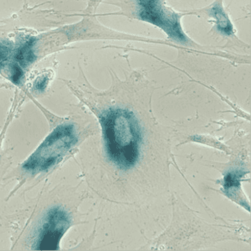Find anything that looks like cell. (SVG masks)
<instances>
[{"label": "cell", "mask_w": 251, "mask_h": 251, "mask_svg": "<svg viewBox=\"0 0 251 251\" xmlns=\"http://www.w3.org/2000/svg\"><path fill=\"white\" fill-rule=\"evenodd\" d=\"M100 122L109 160L124 171L136 166L140 159L143 132L134 113L111 108L102 113Z\"/></svg>", "instance_id": "cell-1"}, {"label": "cell", "mask_w": 251, "mask_h": 251, "mask_svg": "<svg viewBox=\"0 0 251 251\" xmlns=\"http://www.w3.org/2000/svg\"><path fill=\"white\" fill-rule=\"evenodd\" d=\"M76 141L74 126H58L30 156L24 165L23 169L32 173L47 170L57 162Z\"/></svg>", "instance_id": "cell-2"}, {"label": "cell", "mask_w": 251, "mask_h": 251, "mask_svg": "<svg viewBox=\"0 0 251 251\" xmlns=\"http://www.w3.org/2000/svg\"><path fill=\"white\" fill-rule=\"evenodd\" d=\"M70 218L64 210L59 207L51 208L42 218L34 236L35 250H59L60 240L70 226Z\"/></svg>", "instance_id": "cell-3"}, {"label": "cell", "mask_w": 251, "mask_h": 251, "mask_svg": "<svg viewBox=\"0 0 251 251\" xmlns=\"http://www.w3.org/2000/svg\"><path fill=\"white\" fill-rule=\"evenodd\" d=\"M139 16L143 20L159 25L171 38L183 42L185 40L182 33L176 14L167 10L159 1H139Z\"/></svg>", "instance_id": "cell-4"}, {"label": "cell", "mask_w": 251, "mask_h": 251, "mask_svg": "<svg viewBox=\"0 0 251 251\" xmlns=\"http://www.w3.org/2000/svg\"><path fill=\"white\" fill-rule=\"evenodd\" d=\"M213 16L217 19L218 28L222 33L230 35L233 32V27L228 17L220 6H216L212 8Z\"/></svg>", "instance_id": "cell-5"}, {"label": "cell", "mask_w": 251, "mask_h": 251, "mask_svg": "<svg viewBox=\"0 0 251 251\" xmlns=\"http://www.w3.org/2000/svg\"><path fill=\"white\" fill-rule=\"evenodd\" d=\"M33 42L25 43L24 46L19 49L16 53V59L21 66H28L35 59L33 50Z\"/></svg>", "instance_id": "cell-6"}, {"label": "cell", "mask_w": 251, "mask_h": 251, "mask_svg": "<svg viewBox=\"0 0 251 251\" xmlns=\"http://www.w3.org/2000/svg\"><path fill=\"white\" fill-rule=\"evenodd\" d=\"M23 76V72L21 68L17 66H14L12 68V80L16 83H19Z\"/></svg>", "instance_id": "cell-7"}, {"label": "cell", "mask_w": 251, "mask_h": 251, "mask_svg": "<svg viewBox=\"0 0 251 251\" xmlns=\"http://www.w3.org/2000/svg\"><path fill=\"white\" fill-rule=\"evenodd\" d=\"M47 82H48V78L47 76L40 77L36 81V89L38 90V91H44L46 89Z\"/></svg>", "instance_id": "cell-8"}]
</instances>
